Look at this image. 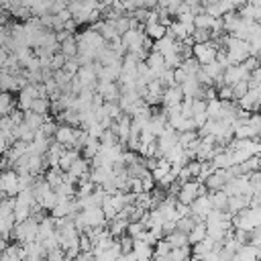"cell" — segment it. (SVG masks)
Wrapping results in <instances>:
<instances>
[{
  "mask_svg": "<svg viewBox=\"0 0 261 261\" xmlns=\"http://www.w3.org/2000/svg\"><path fill=\"white\" fill-rule=\"evenodd\" d=\"M37 234H39V224L29 218L24 222L14 224V228L10 230V237L8 239H12L18 245H27V243H35L37 241Z\"/></svg>",
  "mask_w": 261,
  "mask_h": 261,
  "instance_id": "6da1fadb",
  "label": "cell"
},
{
  "mask_svg": "<svg viewBox=\"0 0 261 261\" xmlns=\"http://www.w3.org/2000/svg\"><path fill=\"white\" fill-rule=\"evenodd\" d=\"M218 43L216 41H208V43H198L192 49V55L200 61V65H206L210 61H216V53H218Z\"/></svg>",
  "mask_w": 261,
  "mask_h": 261,
  "instance_id": "7a4b0ae2",
  "label": "cell"
},
{
  "mask_svg": "<svg viewBox=\"0 0 261 261\" xmlns=\"http://www.w3.org/2000/svg\"><path fill=\"white\" fill-rule=\"evenodd\" d=\"M0 190L8 198H16L20 188H18V173L14 169H4L0 171Z\"/></svg>",
  "mask_w": 261,
  "mask_h": 261,
  "instance_id": "3957f363",
  "label": "cell"
},
{
  "mask_svg": "<svg viewBox=\"0 0 261 261\" xmlns=\"http://www.w3.org/2000/svg\"><path fill=\"white\" fill-rule=\"evenodd\" d=\"M82 220L86 224V228H100V226H106V216L102 212V206H96V208H88V210H82Z\"/></svg>",
  "mask_w": 261,
  "mask_h": 261,
  "instance_id": "277c9868",
  "label": "cell"
},
{
  "mask_svg": "<svg viewBox=\"0 0 261 261\" xmlns=\"http://www.w3.org/2000/svg\"><path fill=\"white\" fill-rule=\"evenodd\" d=\"M96 94L102 96L104 102H118L122 92H120L118 82H98V86H96Z\"/></svg>",
  "mask_w": 261,
  "mask_h": 261,
  "instance_id": "5b68a950",
  "label": "cell"
},
{
  "mask_svg": "<svg viewBox=\"0 0 261 261\" xmlns=\"http://www.w3.org/2000/svg\"><path fill=\"white\" fill-rule=\"evenodd\" d=\"M200 184H202V181H196V179L186 181V184L181 186L179 194H177V202H179V204H186V206H192V204L196 202V198H198Z\"/></svg>",
  "mask_w": 261,
  "mask_h": 261,
  "instance_id": "8992f818",
  "label": "cell"
},
{
  "mask_svg": "<svg viewBox=\"0 0 261 261\" xmlns=\"http://www.w3.org/2000/svg\"><path fill=\"white\" fill-rule=\"evenodd\" d=\"M184 92H181V88L179 86H171V88H165V92H163V108H173V106H179L181 102H184Z\"/></svg>",
  "mask_w": 261,
  "mask_h": 261,
  "instance_id": "52a82bcc",
  "label": "cell"
},
{
  "mask_svg": "<svg viewBox=\"0 0 261 261\" xmlns=\"http://www.w3.org/2000/svg\"><path fill=\"white\" fill-rule=\"evenodd\" d=\"M57 143H61L63 147L67 149H73V143H75V128L73 126H67V124H59L57 133H55V139Z\"/></svg>",
  "mask_w": 261,
  "mask_h": 261,
  "instance_id": "ba28073f",
  "label": "cell"
},
{
  "mask_svg": "<svg viewBox=\"0 0 261 261\" xmlns=\"http://www.w3.org/2000/svg\"><path fill=\"white\" fill-rule=\"evenodd\" d=\"M226 184H228V181H226V175H224V171H220V169H216V171L204 181V186H206L210 192H220V190H224Z\"/></svg>",
  "mask_w": 261,
  "mask_h": 261,
  "instance_id": "9c48e42d",
  "label": "cell"
},
{
  "mask_svg": "<svg viewBox=\"0 0 261 261\" xmlns=\"http://www.w3.org/2000/svg\"><path fill=\"white\" fill-rule=\"evenodd\" d=\"M106 228H108L110 237H114V239H120V237H124V234H126V228H128V220H126V218H120V216H116L112 222H108V224H106Z\"/></svg>",
  "mask_w": 261,
  "mask_h": 261,
  "instance_id": "30bf717a",
  "label": "cell"
},
{
  "mask_svg": "<svg viewBox=\"0 0 261 261\" xmlns=\"http://www.w3.org/2000/svg\"><path fill=\"white\" fill-rule=\"evenodd\" d=\"M112 175V167L108 165H102V167H92L90 171V181L96 184V186H104V181Z\"/></svg>",
  "mask_w": 261,
  "mask_h": 261,
  "instance_id": "8fae6325",
  "label": "cell"
},
{
  "mask_svg": "<svg viewBox=\"0 0 261 261\" xmlns=\"http://www.w3.org/2000/svg\"><path fill=\"white\" fill-rule=\"evenodd\" d=\"M133 253L137 255L139 261H151L155 257V251L151 245L143 243V241H135V247H133Z\"/></svg>",
  "mask_w": 261,
  "mask_h": 261,
  "instance_id": "7c38bea8",
  "label": "cell"
},
{
  "mask_svg": "<svg viewBox=\"0 0 261 261\" xmlns=\"http://www.w3.org/2000/svg\"><path fill=\"white\" fill-rule=\"evenodd\" d=\"M80 157H82V153H80V151H75V149H67V151L61 155V159H59V169L67 173V171L71 169V165H73Z\"/></svg>",
  "mask_w": 261,
  "mask_h": 261,
  "instance_id": "4fadbf2b",
  "label": "cell"
},
{
  "mask_svg": "<svg viewBox=\"0 0 261 261\" xmlns=\"http://www.w3.org/2000/svg\"><path fill=\"white\" fill-rule=\"evenodd\" d=\"M212 163H214V167H216V169L226 171L228 167H232V165H234V163H232V153L224 149V151H220V153H216V155H214Z\"/></svg>",
  "mask_w": 261,
  "mask_h": 261,
  "instance_id": "5bb4252c",
  "label": "cell"
},
{
  "mask_svg": "<svg viewBox=\"0 0 261 261\" xmlns=\"http://www.w3.org/2000/svg\"><path fill=\"white\" fill-rule=\"evenodd\" d=\"M145 35L155 43V41H159L167 35V29L161 22H151V24H145Z\"/></svg>",
  "mask_w": 261,
  "mask_h": 261,
  "instance_id": "9a60e30c",
  "label": "cell"
},
{
  "mask_svg": "<svg viewBox=\"0 0 261 261\" xmlns=\"http://www.w3.org/2000/svg\"><path fill=\"white\" fill-rule=\"evenodd\" d=\"M45 120H47V116H41V114H35L33 110H29V112H24V124L29 126V128H33L35 133H39L41 130V126L45 124Z\"/></svg>",
  "mask_w": 261,
  "mask_h": 261,
  "instance_id": "2e32d148",
  "label": "cell"
},
{
  "mask_svg": "<svg viewBox=\"0 0 261 261\" xmlns=\"http://www.w3.org/2000/svg\"><path fill=\"white\" fill-rule=\"evenodd\" d=\"M210 202H212V208L214 210H220V212H226L228 210V196L220 190V192H210Z\"/></svg>",
  "mask_w": 261,
  "mask_h": 261,
  "instance_id": "e0dca14e",
  "label": "cell"
},
{
  "mask_svg": "<svg viewBox=\"0 0 261 261\" xmlns=\"http://www.w3.org/2000/svg\"><path fill=\"white\" fill-rule=\"evenodd\" d=\"M14 108H16L14 96H12L10 92H2V94H0V116H8Z\"/></svg>",
  "mask_w": 261,
  "mask_h": 261,
  "instance_id": "ac0fdd59",
  "label": "cell"
},
{
  "mask_svg": "<svg viewBox=\"0 0 261 261\" xmlns=\"http://www.w3.org/2000/svg\"><path fill=\"white\" fill-rule=\"evenodd\" d=\"M100 151H102V143H100L98 139H90V141L86 143V147L82 149V157L88 159V161H92Z\"/></svg>",
  "mask_w": 261,
  "mask_h": 261,
  "instance_id": "d6986e66",
  "label": "cell"
},
{
  "mask_svg": "<svg viewBox=\"0 0 261 261\" xmlns=\"http://www.w3.org/2000/svg\"><path fill=\"white\" fill-rule=\"evenodd\" d=\"M167 173H171V163H169V161H167L165 157H163V159H157V167H155V169L151 171L153 179H155V181L159 184V181H161V179H163V177H165Z\"/></svg>",
  "mask_w": 261,
  "mask_h": 261,
  "instance_id": "ffe728a7",
  "label": "cell"
},
{
  "mask_svg": "<svg viewBox=\"0 0 261 261\" xmlns=\"http://www.w3.org/2000/svg\"><path fill=\"white\" fill-rule=\"evenodd\" d=\"M206 237H208L206 224H204V222H198V224L192 228V232L188 234V241H190V245H198V243L206 241Z\"/></svg>",
  "mask_w": 261,
  "mask_h": 261,
  "instance_id": "44dd1931",
  "label": "cell"
},
{
  "mask_svg": "<svg viewBox=\"0 0 261 261\" xmlns=\"http://www.w3.org/2000/svg\"><path fill=\"white\" fill-rule=\"evenodd\" d=\"M165 241L171 245V249H181V247H188V245H190L188 234H184V232H179V230H175V232L167 234V237H165Z\"/></svg>",
  "mask_w": 261,
  "mask_h": 261,
  "instance_id": "7402d4cb",
  "label": "cell"
},
{
  "mask_svg": "<svg viewBox=\"0 0 261 261\" xmlns=\"http://www.w3.org/2000/svg\"><path fill=\"white\" fill-rule=\"evenodd\" d=\"M59 51H61L67 59L77 57V41H75V37H71V39H67L65 43H61V45H59Z\"/></svg>",
  "mask_w": 261,
  "mask_h": 261,
  "instance_id": "603a6c76",
  "label": "cell"
},
{
  "mask_svg": "<svg viewBox=\"0 0 261 261\" xmlns=\"http://www.w3.org/2000/svg\"><path fill=\"white\" fill-rule=\"evenodd\" d=\"M57 204H59V198H57L55 190H51L49 194H45V196L39 200V206H41L43 210H47V212H51V210H53Z\"/></svg>",
  "mask_w": 261,
  "mask_h": 261,
  "instance_id": "cb8c5ba5",
  "label": "cell"
},
{
  "mask_svg": "<svg viewBox=\"0 0 261 261\" xmlns=\"http://www.w3.org/2000/svg\"><path fill=\"white\" fill-rule=\"evenodd\" d=\"M214 22H216V18H212V16L206 14V12L194 16V27H196V29H206V31H210V29L214 27Z\"/></svg>",
  "mask_w": 261,
  "mask_h": 261,
  "instance_id": "d4e9b609",
  "label": "cell"
},
{
  "mask_svg": "<svg viewBox=\"0 0 261 261\" xmlns=\"http://www.w3.org/2000/svg\"><path fill=\"white\" fill-rule=\"evenodd\" d=\"M200 137H198V130H190V133H177V145L181 147V149H188L194 141H198Z\"/></svg>",
  "mask_w": 261,
  "mask_h": 261,
  "instance_id": "484cf974",
  "label": "cell"
},
{
  "mask_svg": "<svg viewBox=\"0 0 261 261\" xmlns=\"http://www.w3.org/2000/svg\"><path fill=\"white\" fill-rule=\"evenodd\" d=\"M35 114H41V116H45L49 110H51V100H47V98H37L35 102H33V108H31Z\"/></svg>",
  "mask_w": 261,
  "mask_h": 261,
  "instance_id": "4316f807",
  "label": "cell"
},
{
  "mask_svg": "<svg viewBox=\"0 0 261 261\" xmlns=\"http://www.w3.org/2000/svg\"><path fill=\"white\" fill-rule=\"evenodd\" d=\"M145 230H147V226H145L143 222H128L126 234H128L130 239H135V241H141V237H143Z\"/></svg>",
  "mask_w": 261,
  "mask_h": 261,
  "instance_id": "83f0119b",
  "label": "cell"
},
{
  "mask_svg": "<svg viewBox=\"0 0 261 261\" xmlns=\"http://www.w3.org/2000/svg\"><path fill=\"white\" fill-rule=\"evenodd\" d=\"M181 69H184L188 75H196V73L202 69V65H200V61H198L196 57H190V59H184Z\"/></svg>",
  "mask_w": 261,
  "mask_h": 261,
  "instance_id": "f1b7e54d",
  "label": "cell"
},
{
  "mask_svg": "<svg viewBox=\"0 0 261 261\" xmlns=\"http://www.w3.org/2000/svg\"><path fill=\"white\" fill-rule=\"evenodd\" d=\"M100 143H102V147H114V145H120V141H118V135L114 133V130H104V135H102V139H100Z\"/></svg>",
  "mask_w": 261,
  "mask_h": 261,
  "instance_id": "f546056e",
  "label": "cell"
},
{
  "mask_svg": "<svg viewBox=\"0 0 261 261\" xmlns=\"http://www.w3.org/2000/svg\"><path fill=\"white\" fill-rule=\"evenodd\" d=\"M196 224H198V222H196L192 216H186V218L177 220V230H179V232H184V234H190V232H192V228H194Z\"/></svg>",
  "mask_w": 261,
  "mask_h": 261,
  "instance_id": "4dcf8cb0",
  "label": "cell"
},
{
  "mask_svg": "<svg viewBox=\"0 0 261 261\" xmlns=\"http://www.w3.org/2000/svg\"><path fill=\"white\" fill-rule=\"evenodd\" d=\"M192 39H194L196 45H198V43H208V41H212V33L206 31V29H196V31L192 33Z\"/></svg>",
  "mask_w": 261,
  "mask_h": 261,
  "instance_id": "1f68e13d",
  "label": "cell"
},
{
  "mask_svg": "<svg viewBox=\"0 0 261 261\" xmlns=\"http://www.w3.org/2000/svg\"><path fill=\"white\" fill-rule=\"evenodd\" d=\"M65 61H67V57H65L61 51H57V53L51 57V71H59V69H63V67H65Z\"/></svg>",
  "mask_w": 261,
  "mask_h": 261,
  "instance_id": "d6a6232c",
  "label": "cell"
},
{
  "mask_svg": "<svg viewBox=\"0 0 261 261\" xmlns=\"http://www.w3.org/2000/svg\"><path fill=\"white\" fill-rule=\"evenodd\" d=\"M118 245H120V253H122V255H128V253H133L135 239H130L128 234H124V237L118 239Z\"/></svg>",
  "mask_w": 261,
  "mask_h": 261,
  "instance_id": "836d02e7",
  "label": "cell"
},
{
  "mask_svg": "<svg viewBox=\"0 0 261 261\" xmlns=\"http://www.w3.org/2000/svg\"><path fill=\"white\" fill-rule=\"evenodd\" d=\"M153 251H155V257H167V255L171 253V245L163 239V241H159V243L153 247Z\"/></svg>",
  "mask_w": 261,
  "mask_h": 261,
  "instance_id": "e575fe53",
  "label": "cell"
},
{
  "mask_svg": "<svg viewBox=\"0 0 261 261\" xmlns=\"http://www.w3.org/2000/svg\"><path fill=\"white\" fill-rule=\"evenodd\" d=\"M45 259H47V261H67L65 251H63L61 247H57V249H53V251H47Z\"/></svg>",
  "mask_w": 261,
  "mask_h": 261,
  "instance_id": "d590c367",
  "label": "cell"
},
{
  "mask_svg": "<svg viewBox=\"0 0 261 261\" xmlns=\"http://www.w3.org/2000/svg\"><path fill=\"white\" fill-rule=\"evenodd\" d=\"M186 167H188V171H190L192 179H196V181H198V179H200V169H202V161H198V159H196V161H190V163H188Z\"/></svg>",
  "mask_w": 261,
  "mask_h": 261,
  "instance_id": "8d00e7d4",
  "label": "cell"
},
{
  "mask_svg": "<svg viewBox=\"0 0 261 261\" xmlns=\"http://www.w3.org/2000/svg\"><path fill=\"white\" fill-rule=\"evenodd\" d=\"M141 181H143V192L151 194V192H153V188H155V179H153V175H151V173H147L145 177H141Z\"/></svg>",
  "mask_w": 261,
  "mask_h": 261,
  "instance_id": "74e56055",
  "label": "cell"
},
{
  "mask_svg": "<svg viewBox=\"0 0 261 261\" xmlns=\"http://www.w3.org/2000/svg\"><path fill=\"white\" fill-rule=\"evenodd\" d=\"M8 51H6V47H0V69L4 67V63H6V59H8Z\"/></svg>",
  "mask_w": 261,
  "mask_h": 261,
  "instance_id": "f35d334b",
  "label": "cell"
},
{
  "mask_svg": "<svg viewBox=\"0 0 261 261\" xmlns=\"http://www.w3.org/2000/svg\"><path fill=\"white\" fill-rule=\"evenodd\" d=\"M8 147H10V145H8V141L0 137V157H2V155H4L6 151H8Z\"/></svg>",
  "mask_w": 261,
  "mask_h": 261,
  "instance_id": "ab89813d",
  "label": "cell"
},
{
  "mask_svg": "<svg viewBox=\"0 0 261 261\" xmlns=\"http://www.w3.org/2000/svg\"><path fill=\"white\" fill-rule=\"evenodd\" d=\"M6 247H8V241L0 237V253H2V255H4V251H6Z\"/></svg>",
  "mask_w": 261,
  "mask_h": 261,
  "instance_id": "60d3db41",
  "label": "cell"
},
{
  "mask_svg": "<svg viewBox=\"0 0 261 261\" xmlns=\"http://www.w3.org/2000/svg\"><path fill=\"white\" fill-rule=\"evenodd\" d=\"M4 198H6V194H4V192H2V190H0V202H2V200H4Z\"/></svg>",
  "mask_w": 261,
  "mask_h": 261,
  "instance_id": "b9f144b4",
  "label": "cell"
},
{
  "mask_svg": "<svg viewBox=\"0 0 261 261\" xmlns=\"http://www.w3.org/2000/svg\"><path fill=\"white\" fill-rule=\"evenodd\" d=\"M259 157H261V139H259Z\"/></svg>",
  "mask_w": 261,
  "mask_h": 261,
  "instance_id": "7bdbcfd3",
  "label": "cell"
},
{
  "mask_svg": "<svg viewBox=\"0 0 261 261\" xmlns=\"http://www.w3.org/2000/svg\"><path fill=\"white\" fill-rule=\"evenodd\" d=\"M257 171H261V157H259V169Z\"/></svg>",
  "mask_w": 261,
  "mask_h": 261,
  "instance_id": "ee69618b",
  "label": "cell"
},
{
  "mask_svg": "<svg viewBox=\"0 0 261 261\" xmlns=\"http://www.w3.org/2000/svg\"><path fill=\"white\" fill-rule=\"evenodd\" d=\"M67 261H80V259H67Z\"/></svg>",
  "mask_w": 261,
  "mask_h": 261,
  "instance_id": "f6af8a7d",
  "label": "cell"
},
{
  "mask_svg": "<svg viewBox=\"0 0 261 261\" xmlns=\"http://www.w3.org/2000/svg\"><path fill=\"white\" fill-rule=\"evenodd\" d=\"M259 114H261V106H259Z\"/></svg>",
  "mask_w": 261,
  "mask_h": 261,
  "instance_id": "bcb514c9",
  "label": "cell"
},
{
  "mask_svg": "<svg viewBox=\"0 0 261 261\" xmlns=\"http://www.w3.org/2000/svg\"><path fill=\"white\" fill-rule=\"evenodd\" d=\"M39 261H47V259H39Z\"/></svg>",
  "mask_w": 261,
  "mask_h": 261,
  "instance_id": "7dc6e473",
  "label": "cell"
},
{
  "mask_svg": "<svg viewBox=\"0 0 261 261\" xmlns=\"http://www.w3.org/2000/svg\"><path fill=\"white\" fill-rule=\"evenodd\" d=\"M0 94H2V88H0Z\"/></svg>",
  "mask_w": 261,
  "mask_h": 261,
  "instance_id": "c3c4849f",
  "label": "cell"
}]
</instances>
